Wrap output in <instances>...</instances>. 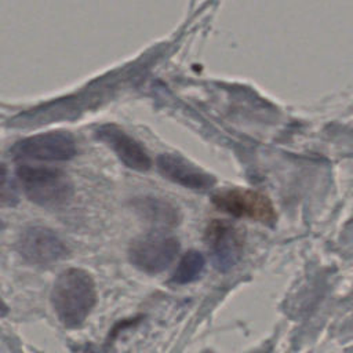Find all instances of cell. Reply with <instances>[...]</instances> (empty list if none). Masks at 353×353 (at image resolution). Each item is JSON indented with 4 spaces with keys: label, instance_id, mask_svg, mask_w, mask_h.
<instances>
[{
    "label": "cell",
    "instance_id": "obj_1",
    "mask_svg": "<svg viewBox=\"0 0 353 353\" xmlns=\"http://www.w3.org/2000/svg\"><path fill=\"white\" fill-rule=\"evenodd\" d=\"M95 302V284L85 270L72 268L57 277L51 290V305L65 327H80L90 316Z\"/></svg>",
    "mask_w": 353,
    "mask_h": 353
},
{
    "label": "cell",
    "instance_id": "obj_2",
    "mask_svg": "<svg viewBox=\"0 0 353 353\" xmlns=\"http://www.w3.org/2000/svg\"><path fill=\"white\" fill-rule=\"evenodd\" d=\"M23 194L37 205L59 207L73 196V183L61 170L23 164L17 170Z\"/></svg>",
    "mask_w": 353,
    "mask_h": 353
},
{
    "label": "cell",
    "instance_id": "obj_3",
    "mask_svg": "<svg viewBox=\"0 0 353 353\" xmlns=\"http://www.w3.org/2000/svg\"><path fill=\"white\" fill-rule=\"evenodd\" d=\"M211 201L218 210L237 218H250L265 225H273L277 219L270 199L252 189H221L212 194Z\"/></svg>",
    "mask_w": 353,
    "mask_h": 353
},
{
    "label": "cell",
    "instance_id": "obj_4",
    "mask_svg": "<svg viewBox=\"0 0 353 353\" xmlns=\"http://www.w3.org/2000/svg\"><path fill=\"white\" fill-rule=\"evenodd\" d=\"M77 152L72 134L66 131H48L26 137L15 142L11 154L26 161H66Z\"/></svg>",
    "mask_w": 353,
    "mask_h": 353
},
{
    "label": "cell",
    "instance_id": "obj_5",
    "mask_svg": "<svg viewBox=\"0 0 353 353\" xmlns=\"http://www.w3.org/2000/svg\"><path fill=\"white\" fill-rule=\"evenodd\" d=\"M179 243L175 237L153 232L138 237L130 247L128 255L134 266L149 274L164 272L176 258Z\"/></svg>",
    "mask_w": 353,
    "mask_h": 353
},
{
    "label": "cell",
    "instance_id": "obj_6",
    "mask_svg": "<svg viewBox=\"0 0 353 353\" xmlns=\"http://www.w3.org/2000/svg\"><path fill=\"white\" fill-rule=\"evenodd\" d=\"M205 241L212 266L218 272H229L237 265L243 254L241 232L226 221H212L205 229Z\"/></svg>",
    "mask_w": 353,
    "mask_h": 353
},
{
    "label": "cell",
    "instance_id": "obj_7",
    "mask_svg": "<svg viewBox=\"0 0 353 353\" xmlns=\"http://www.w3.org/2000/svg\"><path fill=\"white\" fill-rule=\"evenodd\" d=\"M19 255L33 265H50L68 255L66 244L59 236L44 226H29L17 241Z\"/></svg>",
    "mask_w": 353,
    "mask_h": 353
},
{
    "label": "cell",
    "instance_id": "obj_8",
    "mask_svg": "<svg viewBox=\"0 0 353 353\" xmlns=\"http://www.w3.org/2000/svg\"><path fill=\"white\" fill-rule=\"evenodd\" d=\"M97 139L108 145L123 164L135 171H148L150 168V157L143 146L132 137L114 124H103L95 131Z\"/></svg>",
    "mask_w": 353,
    "mask_h": 353
},
{
    "label": "cell",
    "instance_id": "obj_9",
    "mask_svg": "<svg viewBox=\"0 0 353 353\" xmlns=\"http://www.w3.org/2000/svg\"><path fill=\"white\" fill-rule=\"evenodd\" d=\"M159 172L171 182L179 183L189 189H210L215 179L201 168L196 167L186 159L174 154H161L157 157Z\"/></svg>",
    "mask_w": 353,
    "mask_h": 353
},
{
    "label": "cell",
    "instance_id": "obj_10",
    "mask_svg": "<svg viewBox=\"0 0 353 353\" xmlns=\"http://www.w3.org/2000/svg\"><path fill=\"white\" fill-rule=\"evenodd\" d=\"M203 269H204L203 254L197 250H189L182 255V258L172 274L171 281L175 284L192 283L193 280H196L200 276Z\"/></svg>",
    "mask_w": 353,
    "mask_h": 353
},
{
    "label": "cell",
    "instance_id": "obj_11",
    "mask_svg": "<svg viewBox=\"0 0 353 353\" xmlns=\"http://www.w3.org/2000/svg\"><path fill=\"white\" fill-rule=\"evenodd\" d=\"M142 214L149 218L152 222L157 223H167L171 225L175 221V214L172 212L171 207L161 204L153 200H145L139 204Z\"/></svg>",
    "mask_w": 353,
    "mask_h": 353
},
{
    "label": "cell",
    "instance_id": "obj_12",
    "mask_svg": "<svg viewBox=\"0 0 353 353\" xmlns=\"http://www.w3.org/2000/svg\"><path fill=\"white\" fill-rule=\"evenodd\" d=\"M11 200V194L7 190V170L0 164V203H7Z\"/></svg>",
    "mask_w": 353,
    "mask_h": 353
},
{
    "label": "cell",
    "instance_id": "obj_13",
    "mask_svg": "<svg viewBox=\"0 0 353 353\" xmlns=\"http://www.w3.org/2000/svg\"><path fill=\"white\" fill-rule=\"evenodd\" d=\"M7 313H8V307H7V305L4 303V301L0 298V317L6 316Z\"/></svg>",
    "mask_w": 353,
    "mask_h": 353
},
{
    "label": "cell",
    "instance_id": "obj_14",
    "mask_svg": "<svg viewBox=\"0 0 353 353\" xmlns=\"http://www.w3.org/2000/svg\"><path fill=\"white\" fill-rule=\"evenodd\" d=\"M4 228V225H3V222H0V232H1V229Z\"/></svg>",
    "mask_w": 353,
    "mask_h": 353
}]
</instances>
